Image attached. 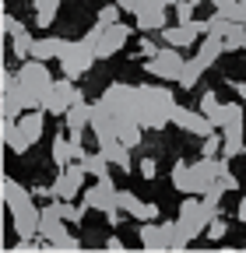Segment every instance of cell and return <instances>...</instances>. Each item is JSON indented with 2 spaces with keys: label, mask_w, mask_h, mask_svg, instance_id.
<instances>
[{
  "label": "cell",
  "mask_w": 246,
  "mask_h": 253,
  "mask_svg": "<svg viewBox=\"0 0 246 253\" xmlns=\"http://www.w3.org/2000/svg\"><path fill=\"white\" fill-rule=\"evenodd\" d=\"M36 194L25 190L18 179L7 176L4 183V204H7V214H11V229L18 232V239H36L39 236V218H42V208L32 201Z\"/></svg>",
  "instance_id": "obj_1"
},
{
  "label": "cell",
  "mask_w": 246,
  "mask_h": 253,
  "mask_svg": "<svg viewBox=\"0 0 246 253\" xmlns=\"http://www.w3.org/2000/svg\"><path fill=\"white\" fill-rule=\"evenodd\" d=\"M218 166H222V158H214V155H201L197 162H176L172 166V172H169V179H172V186L179 190V194H197V197H204V190L218 179Z\"/></svg>",
  "instance_id": "obj_2"
},
{
  "label": "cell",
  "mask_w": 246,
  "mask_h": 253,
  "mask_svg": "<svg viewBox=\"0 0 246 253\" xmlns=\"http://www.w3.org/2000/svg\"><path fill=\"white\" fill-rule=\"evenodd\" d=\"M137 102H141V126L144 130H162L172 123L176 95L165 84H137Z\"/></svg>",
  "instance_id": "obj_3"
},
{
  "label": "cell",
  "mask_w": 246,
  "mask_h": 253,
  "mask_svg": "<svg viewBox=\"0 0 246 253\" xmlns=\"http://www.w3.org/2000/svg\"><path fill=\"white\" fill-rule=\"evenodd\" d=\"M42 130H46V109H25L21 120H4V144L14 155H25L42 141Z\"/></svg>",
  "instance_id": "obj_4"
},
{
  "label": "cell",
  "mask_w": 246,
  "mask_h": 253,
  "mask_svg": "<svg viewBox=\"0 0 246 253\" xmlns=\"http://www.w3.org/2000/svg\"><path fill=\"white\" fill-rule=\"evenodd\" d=\"M49 84H53V74L46 67V60H36V56L21 60V67H18V95H21L25 109H42V95H46Z\"/></svg>",
  "instance_id": "obj_5"
},
{
  "label": "cell",
  "mask_w": 246,
  "mask_h": 253,
  "mask_svg": "<svg viewBox=\"0 0 246 253\" xmlns=\"http://www.w3.org/2000/svg\"><path fill=\"white\" fill-rule=\"evenodd\" d=\"M218 214V208H211L204 197H197V194H187L179 201V214H176V225H179V232H187L190 239H197V236H204L207 232V225H211V218Z\"/></svg>",
  "instance_id": "obj_6"
},
{
  "label": "cell",
  "mask_w": 246,
  "mask_h": 253,
  "mask_svg": "<svg viewBox=\"0 0 246 253\" xmlns=\"http://www.w3.org/2000/svg\"><path fill=\"white\" fill-rule=\"evenodd\" d=\"M95 60H99V56H95V46L84 42V39H78V42H67V49L60 53L56 63H60V71H64L67 78L78 81V78H84L91 67H95Z\"/></svg>",
  "instance_id": "obj_7"
},
{
  "label": "cell",
  "mask_w": 246,
  "mask_h": 253,
  "mask_svg": "<svg viewBox=\"0 0 246 253\" xmlns=\"http://www.w3.org/2000/svg\"><path fill=\"white\" fill-rule=\"evenodd\" d=\"M183 53L176 49V46H159V53L151 56V60H144V71H148V78H155V81H179V74H183Z\"/></svg>",
  "instance_id": "obj_8"
},
{
  "label": "cell",
  "mask_w": 246,
  "mask_h": 253,
  "mask_svg": "<svg viewBox=\"0 0 246 253\" xmlns=\"http://www.w3.org/2000/svg\"><path fill=\"white\" fill-rule=\"evenodd\" d=\"M78 99H84V95L78 91V84H74V78H53V84L46 88V95H42V109L46 113H53V116H64Z\"/></svg>",
  "instance_id": "obj_9"
},
{
  "label": "cell",
  "mask_w": 246,
  "mask_h": 253,
  "mask_svg": "<svg viewBox=\"0 0 246 253\" xmlns=\"http://www.w3.org/2000/svg\"><path fill=\"white\" fill-rule=\"evenodd\" d=\"M243 99L239 102H218V95H214V91H204L201 95V113L214 123V126H218V130H222V126H229V123H236V120H246V113H243Z\"/></svg>",
  "instance_id": "obj_10"
},
{
  "label": "cell",
  "mask_w": 246,
  "mask_h": 253,
  "mask_svg": "<svg viewBox=\"0 0 246 253\" xmlns=\"http://www.w3.org/2000/svg\"><path fill=\"white\" fill-rule=\"evenodd\" d=\"M201 36H207V21H176V25H165L159 32V39L165 46H176V49H187L194 46Z\"/></svg>",
  "instance_id": "obj_11"
},
{
  "label": "cell",
  "mask_w": 246,
  "mask_h": 253,
  "mask_svg": "<svg viewBox=\"0 0 246 253\" xmlns=\"http://www.w3.org/2000/svg\"><path fill=\"white\" fill-rule=\"evenodd\" d=\"M130 36H134V28L123 21V18L113 21V25H106V28H102V39L95 42V56H99V60H113L123 46L130 42Z\"/></svg>",
  "instance_id": "obj_12"
},
{
  "label": "cell",
  "mask_w": 246,
  "mask_h": 253,
  "mask_svg": "<svg viewBox=\"0 0 246 253\" xmlns=\"http://www.w3.org/2000/svg\"><path fill=\"white\" fill-rule=\"evenodd\" d=\"M172 126H179L183 134H194V137H207V134H214L218 126H214L201 109H190V106H172Z\"/></svg>",
  "instance_id": "obj_13"
},
{
  "label": "cell",
  "mask_w": 246,
  "mask_h": 253,
  "mask_svg": "<svg viewBox=\"0 0 246 253\" xmlns=\"http://www.w3.org/2000/svg\"><path fill=\"white\" fill-rule=\"evenodd\" d=\"M84 176H88V169L74 158V162L53 179V186H49L53 197H60V201H78V197H81V186H84Z\"/></svg>",
  "instance_id": "obj_14"
},
{
  "label": "cell",
  "mask_w": 246,
  "mask_h": 253,
  "mask_svg": "<svg viewBox=\"0 0 246 253\" xmlns=\"http://www.w3.org/2000/svg\"><path fill=\"white\" fill-rule=\"evenodd\" d=\"M4 32H7V39H11V56L14 60H28V56H32V46H36L32 32H28V25L18 21L11 11L4 14Z\"/></svg>",
  "instance_id": "obj_15"
},
{
  "label": "cell",
  "mask_w": 246,
  "mask_h": 253,
  "mask_svg": "<svg viewBox=\"0 0 246 253\" xmlns=\"http://www.w3.org/2000/svg\"><path fill=\"white\" fill-rule=\"evenodd\" d=\"M81 201L88 204V211H116V186H113V179L106 176V179H95V186H84V194H81Z\"/></svg>",
  "instance_id": "obj_16"
},
{
  "label": "cell",
  "mask_w": 246,
  "mask_h": 253,
  "mask_svg": "<svg viewBox=\"0 0 246 253\" xmlns=\"http://www.w3.org/2000/svg\"><path fill=\"white\" fill-rule=\"evenodd\" d=\"M141 246L148 250H172V236H176V221H165V225H155V221H141L137 225Z\"/></svg>",
  "instance_id": "obj_17"
},
{
  "label": "cell",
  "mask_w": 246,
  "mask_h": 253,
  "mask_svg": "<svg viewBox=\"0 0 246 253\" xmlns=\"http://www.w3.org/2000/svg\"><path fill=\"white\" fill-rule=\"evenodd\" d=\"M116 208H120L123 214L137 218V221H155V218H159V204L141 201L134 190H116Z\"/></svg>",
  "instance_id": "obj_18"
},
{
  "label": "cell",
  "mask_w": 246,
  "mask_h": 253,
  "mask_svg": "<svg viewBox=\"0 0 246 253\" xmlns=\"http://www.w3.org/2000/svg\"><path fill=\"white\" fill-rule=\"evenodd\" d=\"M99 151L109 158V166H116L120 172H130L134 169V158H130V151L134 148H127L123 141H109V144H99Z\"/></svg>",
  "instance_id": "obj_19"
},
{
  "label": "cell",
  "mask_w": 246,
  "mask_h": 253,
  "mask_svg": "<svg viewBox=\"0 0 246 253\" xmlns=\"http://www.w3.org/2000/svg\"><path fill=\"white\" fill-rule=\"evenodd\" d=\"M64 123H67V134H84V126L91 123V102L78 99V102L64 113Z\"/></svg>",
  "instance_id": "obj_20"
},
{
  "label": "cell",
  "mask_w": 246,
  "mask_h": 253,
  "mask_svg": "<svg viewBox=\"0 0 246 253\" xmlns=\"http://www.w3.org/2000/svg\"><path fill=\"white\" fill-rule=\"evenodd\" d=\"M207 71H211V63H207L204 56H194V60L183 63V74H179V81H176V84H179V88H187V91H194V88H197V81H201Z\"/></svg>",
  "instance_id": "obj_21"
},
{
  "label": "cell",
  "mask_w": 246,
  "mask_h": 253,
  "mask_svg": "<svg viewBox=\"0 0 246 253\" xmlns=\"http://www.w3.org/2000/svg\"><path fill=\"white\" fill-rule=\"evenodd\" d=\"M67 49V39H60V36H42V39H36V46H32V56L36 60H60V53Z\"/></svg>",
  "instance_id": "obj_22"
},
{
  "label": "cell",
  "mask_w": 246,
  "mask_h": 253,
  "mask_svg": "<svg viewBox=\"0 0 246 253\" xmlns=\"http://www.w3.org/2000/svg\"><path fill=\"white\" fill-rule=\"evenodd\" d=\"M165 11H169V7H141V11L134 14V21H137L141 32H162V28H165Z\"/></svg>",
  "instance_id": "obj_23"
},
{
  "label": "cell",
  "mask_w": 246,
  "mask_h": 253,
  "mask_svg": "<svg viewBox=\"0 0 246 253\" xmlns=\"http://www.w3.org/2000/svg\"><path fill=\"white\" fill-rule=\"evenodd\" d=\"M53 162H56V169H67V166L74 162L71 134H56V137H53Z\"/></svg>",
  "instance_id": "obj_24"
},
{
  "label": "cell",
  "mask_w": 246,
  "mask_h": 253,
  "mask_svg": "<svg viewBox=\"0 0 246 253\" xmlns=\"http://www.w3.org/2000/svg\"><path fill=\"white\" fill-rule=\"evenodd\" d=\"M78 162L88 169V176H95V179H106L109 169H113V166H109V158H106L102 151H84V158H78Z\"/></svg>",
  "instance_id": "obj_25"
},
{
  "label": "cell",
  "mask_w": 246,
  "mask_h": 253,
  "mask_svg": "<svg viewBox=\"0 0 246 253\" xmlns=\"http://www.w3.org/2000/svg\"><path fill=\"white\" fill-rule=\"evenodd\" d=\"M36 4V25L39 28H49L56 21V11H60V0H32Z\"/></svg>",
  "instance_id": "obj_26"
},
{
  "label": "cell",
  "mask_w": 246,
  "mask_h": 253,
  "mask_svg": "<svg viewBox=\"0 0 246 253\" xmlns=\"http://www.w3.org/2000/svg\"><path fill=\"white\" fill-rule=\"evenodd\" d=\"M225 49L236 53V49H246V21H232L229 36H225Z\"/></svg>",
  "instance_id": "obj_27"
},
{
  "label": "cell",
  "mask_w": 246,
  "mask_h": 253,
  "mask_svg": "<svg viewBox=\"0 0 246 253\" xmlns=\"http://www.w3.org/2000/svg\"><path fill=\"white\" fill-rule=\"evenodd\" d=\"M239 155H246V141H236V137H222V155L218 158H239Z\"/></svg>",
  "instance_id": "obj_28"
},
{
  "label": "cell",
  "mask_w": 246,
  "mask_h": 253,
  "mask_svg": "<svg viewBox=\"0 0 246 253\" xmlns=\"http://www.w3.org/2000/svg\"><path fill=\"white\" fill-rule=\"evenodd\" d=\"M225 232H229V221H225L222 214H214V218H211V225H207V232H204V236H207L211 243H222V239H225Z\"/></svg>",
  "instance_id": "obj_29"
},
{
  "label": "cell",
  "mask_w": 246,
  "mask_h": 253,
  "mask_svg": "<svg viewBox=\"0 0 246 253\" xmlns=\"http://www.w3.org/2000/svg\"><path fill=\"white\" fill-rule=\"evenodd\" d=\"M120 14H123V7L113 0V4H102V7H99L95 21H99V25H113V21H120Z\"/></svg>",
  "instance_id": "obj_30"
},
{
  "label": "cell",
  "mask_w": 246,
  "mask_h": 253,
  "mask_svg": "<svg viewBox=\"0 0 246 253\" xmlns=\"http://www.w3.org/2000/svg\"><path fill=\"white\" fill-rule=\"evenodd\" d=\"M218 183L229 190V194H236V190H239V179L229 172V158H222V166H218Z\"/></svg>",
  "instance_id": "obj_31"
},
{
  "label": "cell",
  "mask_w": 246,
  "mask_h": 253,
  "mask_svg": "<svg viewBox=\"0 0 246 253\" xmlns=\"http://www.w3.org/2000/svg\"><path fill=\"white\" fill-rule=\"evenodd\" d=\"M172 7H176V21H194V7H197L194 0H176Z\"/></svg>",
  "instance_id": "obj_32"
},
{
  "label": "cell",
  "mask_w": 246,
  "mask_h": 253,
  "mask_svg": "<svg viewBox=\"0 0 246 253\" xmlns=\"http://www.w3.org/2000/svg\"><path fill=\"white\" fill-rule=\"evenodd\" d=\"M201 155H214V158H218L222 155V137L218 134H207L204 144H201Z\"/></svg>",
  "instance_id": "obj_33"
},
{
  "label": "cell",
  "mask_w": 246,
  "mask_h": 253,
  "mask_svg": "<svg viewBox=\"0 0 246 253\" xmlns=\"http://www.w3.org/2000/svg\"><path fill=\"white\" fill-rule=\"evenodd\" d=\"M159 53V46L155 42H151V39H141L137 42V56H144V60H151V56H155Z\"/></svg>",
  "instance_id": "obj_34"
},
{
  "label": "cell",
  "mask_w": 246,
  "mask_h": 253,
  "mask_svg": "<svg viewBox=\"0 0 246 253\" xmlns=\"http://www.w3.org/2000/svg\"><path fill=\"white\" fill-rule=\"evenodd\" d=\"M116 4L123 7V14H134L137 11V0H116Z\"/></svg>",
  "instance_id": "obj_35"
},
{
  "label": "cell",
  "mask_w": 246,
  "mask_h": 253,
  "mask_svg": "<svg viewBox=\"0 0 246 253\" xmlns=\"http://www.w3.org/2000/svg\"><path fill=\"white\" fill-rule=\"evenodd\" d=\"M141 172L151 179V176H155V162H151V158H144V162H141Z\"/></svg>",
  "instance_id": "obj_36"
},
{
  "label": "cell",
  "mask_w": 246,
  "mask_h": 253,
  "mask_svg": "<svg viewBox=\"0 0 246 253\" xmlns=\"http://www.w3.org/2000/svg\"><path fill=\"white\" fill-rule=\"evenodd\" d=\"M236 218H239V221H243V225H246V197L239 201V208H236Z\"/></svg>",
  "instance_id": "obj_37"
},
{
  "label": "cell",
  "mask_w": 246,
  "mask_h": 253,
  "mask_svg": "<svg viewBox=\"0 0 246 253\" xmlns=\"http://www.w3.org/2000/svg\"><path fill=\"white\" fill-rule=\"evenodd\" d=\"M236 95H239V99L246 102V81H236Z\"/></svg>",
  "instance_id": "obj_38"
},
{
  "label": "cell",
  "mask_w": 246,
  "mask_h": 253,
  "mask_svg": "<svg viewBox=\"0 0 246 253\" xmlns=\"http://www.w3.org/2000/svg\"><path fill=\"white\" fill-rule=\"evenodd\" d=\"M155 4H162V7H172V4H176V0H155Z\"/></svg>",
  "instance_id": "obj_39"
}]
</instances>
